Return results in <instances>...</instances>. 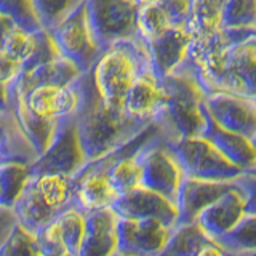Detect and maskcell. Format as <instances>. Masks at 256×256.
Returning a JSON list of instances; mask_svg holds the SVG:
<instances>
[{
    "instance_id": "obj_23",
    "label": "cell",
    "mask_w": 256,
    "mask_h": 256,
    "mask_svg": "<svg viewBox=\"0 0 256 256\" xmlns=\"http://www.w3.org/2000/svg\"><path fill=\"white\" fill-rule=\"evenodd\" d=\"M190 0H158L140 5L138 34L142 42L156 38L168 29L189 21Z\"/></svg>"
},
{
    "instance_id": "obj_29",
    "label": "cell",
    "mask_w": 256,
    "mask_h": 256,
    "mask_svg": "<svg viewBox=\"0 0 256 256\" xmlns=\"http://www.w3.org/2000/svg\"><path fill=\"white\" fill-rule=\"evenodd\" d=\"M224 26L234 38L256 34V0H226Z\"/></svg>"
},
{
    "instance_id": "obj_7",
    "label": "cell",
    "mask_w": 256,
    "mask_h": 256,
    "mask_svg": "<svg viewBox=\"0 0 256 256\" xmlns=\"http://www.w3.org/2000/svg\"><path fill=\"white\" fill-rule=\"evenodd\" d=\"M141 170L142 188L158 192L176 204L186 173L172 142L164 140L158 130L141 149Z\"/></svg>"
},
{
    "instance_id": "obj_1",
    "label": "cell",
    "mask_w": 256,
    "mask_h": 256,
    "mask_svg": "<svg viewBox=\"0 0 256 256\" xmlns=\"http://www.w3.org/2000/svg\"><path fill=\"white\" fill-rule=\"evenodd\" d=\"M78 88L80 108L76 122L88 162L118 150L152 126L130 117L125 110L110 108L96 90L90 70L78 78Z\"/></svg>"
},
{
    "instance_id": "obj_44",
    "label": "cell",
    "mask_w": 256,
    "mask_h": 256,
    "mask_svg": "<svg viewBox=\"0 0 256 256\" xmlns=\"http://www.w3.org/2000/svg\"><path fill=\"white\" fill-rule=\"evenodd\" d=\"M253 173H254V174H256V168H254V172H253Z\"/></svg>"
},
{
    "instance_id": "obj_4",
    "label": "cell",
    "mask_w": 256,
    "mask_h": 256,
    "mask_svg": "<svg viewBox=\"0 0 256 256\" xmlns=\"http://www.w3.org/2000/svg\"><path fill=\"white\" fill-rule=\"evenodd\" d=\"M197 72L206 92L222 90L256 100V34L229 40Z\"/></svg>"
},
{
    "instance_id": "obj_18",
    "label": "cell",
    "mask_w": 256,
    "mask_h": 256,
    "mask_svg": "<svg viewBox=\"0 0 256 256\" xmlns=\"http://www.w3.org/2000/svg\"><path fill=\"white\" fill-rule=\"evenodd\" d=\"M148 46L152 69L162 78L172 74L184 62L189 61L190 52V32L189 22L180 24L168 29L156 38L144 42Z\"/></svg>"
},
{
    "instance_id": "obj_22",
    "label": "cell",
    "mask_w": 256,
    "mask_h": 256,
    "mask_svg": "<svg viewBox=\"0 0 256 256\" xmlns=\"http://www.w3.org/2000/svg\"><path fill=\"white\" fill-rule=\"evenodd\" d=\"M118 218L112 206L86 213L78 256H114L118 252Z\"/></svg>"
},
{
    "instance_id": "obj_16",
    "label": "cell",
    "mask_w": 256,
    "mask_h": 256,
    "mask_svg": "<svg viewBox=\"0 0 256 256\" xmlns=\"http://www.w3.org/2000/svg\"><path fill=\"white\" fill-rule=\"evenodd\" d=\"M74 205L85 213L110 208L120 196L109 178L104 157L88 162L74 176Z\"/></svg>"
},
{
    "instance_id": "obj_35",
    "label": "cell",
    "mask_w": 256,
    "mask_h": 256,
    "mask_svg": "<svg viewBox=\"0 0 256 256\" xmlns=\"http://www.w3.org/2000/svg\"><path fill=\"white\" fill-rule=\"evenodd\" d=\"M24 66L13 54L0 48V85L12 86L22 74Z\"/></svg>"
},
{
    "instance_id": "obj_8",
    "label": "cell",
    "mask_w": 256,
    "mask_h": 256,
    "mask_svg": "<svg viewBox=\"0 0 256 256\" xmlns=\"http://www.w3.org/2000/svg\"><path fill=\"white\" fill-rule=\"evenodd\" d=\"M178 154L184 173L189 178L206 181H236L245 174L242 168L222 154L205 134L182 138L172 142Z\"/></svg>"
},
{
    "instance_id": "obj_39",
    "label": "cell",
    "mask_w": 256,
    "mask_h": 256,
    "mask_svg": "<svg viewBox=\"0 0 256 256\" xmlns=\"http://www.w3.org/2000/svg\"><path fill=\"white\" fill-rule=\"evenodd\" d=\"M13 108V90L12 86L0 85V110H8Z\"/></svg>"
},
{
    "instance_id": "obj_25",
    "label": "cell",
    "mask_w": 256,
    "mask_h": 256,
    "mask_svg": "<svg viewBox=\"0 0 256 256\" xmlns=\"http://www.w3.org/2000/svg\"><path fill=\"white\" fill-rule=\"evenodd\" d=\"M85 72L80 70L70 60L64 56H56V58L46 61L44 64H38L36 68H30L22 70L21 77L16 80L14 86L20 93H26L30 88L37 85H46V84H61L69 85L76 84Z\"/></svg>"
},
{
    "instance_id": "obj_24",
    "label": "cell",
    "mask_w": 256,
    "mask_h": 256,
    "mask_svg": "<svg viewBox=\"0 0 256 256\" xmlns=\"http://www.w3.org/2000/svg\"><path fill=\"white\" fill-rule=\"evenodd\" d=\"M205 136L226 156L232 164L245 173H253L256 168V140L245 134L226 130L208 117Z\"/></svg>"
},
{
    "instance_id": "obj_30",
    "label": "cell",
    "mask_w": 256,
    "mask_h": 256,
    "mask_svg": "<svg viewBox=\"0 0 256 256\" xmlns=\"http://www.w3.org/2000/svg\"><path fill=\"white\" fill-rule=\"evenodd\" d=\"M30 176L29 165H0V206L13 208Z\"/></svg>"
},
{
    "instance_id": "obj_11",
    "label": "cell",
    "mask_w": 256,
    "mask_h": 256,
    "mask_svg": "<svg viewBox=\"0 0 256 256\" xmlns=\"http://www.w3.org/2000/svg\"><path fill=\"white\" fill-rule=\"evenodd\" d=\"M86 164L88 160L80 141L76 117H72L61 124L50 148L29 165V172L30 174L54 173L74 178Z\"/></svg>"
},
{
    "instance_id": "obj_28",
    "label": "cell",
    "mask_w": 256,
    "mask_h": 256,
    "mask_svg": "<svg viewBox=\"0 0 256 256\" xmlns=\"http://www.w3.org/2000/svg\"><path fill=\"white\" fill-rule=\"evenodd\" d=\"M213 237L208 236L198 221L180 224L173 229L165 250L158 256H197L202 246Z\"/></svg>"
},
{
    "instance_id": "obj_37",
    "label": "cell",
    "mask_w": 256,
    "mask_h": 256,
    "mask_svg": "<svg viewBox=\"0 0 256 256\" xmlns=\"http://www.w3.org/2000/svg\"><path fill=\"white\" fill-rule=\"evenodd\" d=\"M16 214L13 208H6V206H0V246L6 240V237L10 236V232L16 226Z\"/></svg>"
},
{
    "instance_id": "obj_3",
    "label": "cell",
    "mask_w": 256,
    "mask_h": 256,
    "mask_svg": "<svg viewBox=\"0 0 256 256\" xmlns=\"http://www.w3.org/2000/svg\"><path fill=\"white\" fill-rule=\"evenodd\" d=\"M152 66L141 37L120 40L104 48L90 69L93 84L110 108L124 110L128 92L144 70Z\"/></svg>"
},
{
    "instance_id": "obj_2",
    "label": "cell",
    "mask_w": 256,
    "mask_h": 256,
    "mask_svg": "<svg viewBox=\"0 0 256 256\" xmlns=\"http://www.w3.org/2000/svg\"><path fill=\"white\" fill-rule=\"evenodd\" d=\"M165 100L154 124L164 140L176 142L182 138L205 134L208 114L205 109L206 90L190 61L172 74L162 77Z\"/></svg>"
},
{
    "instance_id": "obj_42",
    "label": "cell",
    "mask_w": 256,
    "mask_h": 256,
    "mask_svg": "<svg viewBox=\"0 0 256 256\" xmlns=\"http://www.w3.org/2000/svg\"><path fill=\"white\" fill-rule=\"evenodd\" d=\"M140 5H144V4H154V2H158V0H136Z\"/></svg>"
},
{
    "instance_id": "obj_17",
    "label": "cell",
    "mask_w": 256,
    "mask_h": 256,
    "mask_svg": "<svg viewBox=\"0 0 256 256\" xmlns=\"http://www.w3.org/2000/svg\"><path fill=\"white\" fill-rule=\"evenodd\" d=\"M112 208L117 212L120 218L130 220H144L154 218L166 224L168 228L174 229L178 226V205L172 202L165 196L154 192L148 188H134L125 194L118 196Z\"/></svg>"
},
{
    "instance_id": "obj_31",
    "label": "cell",
    "mask_w": 256,
    "mask_h": 256,
    "mask_svg": "<svg viewBox=\"0 0 256 256\" xmlns=\"http://www.w3.org/2000/svg\"><path fill=\"white\" fill-rule=\"evenodd\" d=\"M214 240L226 252L256 250V214H245L234 229Z\"/></svg>"
},
{
    "instance_id": "obj_27",
    "label": "cell",
    "mask_w": 256,
    "mask_h": 256,
    "mask_svg": "<svg viewBox=\"0 0 256 256\" xmlns=\"http://www.w3.org/2000/svg\"><path fill=\"white\" fill-rule=\"evenodd\" d=\"M12 90H13V114L16 120H18L22 133L26 134V138L29 140L30 146L34 148L37 157L42 156L44 152L50 148V144L53 142L62 122H52V120H45L42 117L36 116L34 112L26 106L22 96L16 92L13 86H12Z\"/></svg>"
},
{
    "instance_id": "obj_26",
    "label": "cell",
    "mask_w": 256,
    "mask_h": 256,
    "mask_svg": "<svg viewBox=\"0 0 256 256\" xmlns=\"http://www.w3.org/2000/svg\"><path fill=\"white\" fill-rule=\"evenodd\" d=\"M37 154L13 114V108L0 110V165H32Z\"/></svg>"
},
{
    "instance_id": "obj_9",
    "label": "cell",
    "mask_w": 256,
    "mask_h": 256,
    "mask_svg": "<svg viewBox=\"0 0 256 256\" xmlns=\"http://www.w3.org/2000/svg\"><path fill=\"white\" fill-rule=\"evenodd\" d=\"M85 6L93 34L102 50L120 40L140 37V4L136 0H85Z\"/></svg>"
},
{
    "instance_id": "obj_13",
    "label": "cell",
    "mask_w": 256,
    "mask_h": 256,
    "mask_svg": "<svg viewBox=\"0 0 256 256\" xmlns=\"http://www.w3.org/2000/svg\"><path fill=\"white\" fill-rule=\"evenodd\" d=\"M86 226V213L76 205L48 222L38 232V244L44 256H78Z\"/></svg>"
},
{
    "instance_id": "obj_15",
    "label": "cell",
    "mask_w": 256,
    "mask_h": 256,
    "mask_svg": "<svg viewBox=\"0 0 256 256\" xmlns=\"http://www.w3.org/2000/svg\"><path fill=\"white\" fill-rule=\"evenodd\" d=\"M173 229L154 218H118V252L126 256H158Z\"/></svg>"
},
{
    "instance_id": "obj_20",
    "label": "cell",
    "mask_w": 256,
    "mask_h": 256,
    "mask_svg": "<svg viewBox=\"0 0 256 256\" xmlns=\"http://www.w3.org/2000/svg\"><path fill=\"white\" fill-rule=\"evenodd\" d=\"M234 186L236 181H206L186 176L178 192V198H176L180 212L178 226L197 221L205 208L214 204Z\"/></svg>"
},
{
    "instance_id": "obj_14",
    "label": "cell",
    "mask_w": 256,
    "mask_h": 256,
    "mask_svg": "<svg viewBox=\"0 0 256 256\" xmlns=\"http://www.w3.org/2000/svg\"><path fill=\"white\" fill-rule=\"evenodd\" d=\"M20 94L22 96L26 106L36 116L45 120H52V122H64V120L76 117L80 108L78 80L76 84H69V85H61V84L37 85L28 90L26 93H20Z\"/></svg>"
},
{
    "instance_id": "obj_12",
    "label": "cell",
    "mask_w": 256,
    "mask_h": 256,
    "mask_svg": "<svg viewBox=\"0 0 256 256\" xmlns=\"http://www.w3.org/2000/svg\"><path fill=\"white\" fill-rule=\"evenodd\" d=\"M206 114L226 130L256 140V100L230 92H206Z\"/></svg>"
},
{
    "instance_id": "obj_10",
    "label": "cell",
    "mask_w": 256,
    "mask_h": 256,
    "mask_svg": "<svg viewBox=\"0 0 256 256\" xmlns=\"http://www.w3.org/2000/svg\"><path fill=\"white\" fill-rule=\"evenodd\" d=\"M48 32L58 46L60 54L70 60L82 72L90 70L102 52L93 34L85 2Z\"/></svg>"
},
{
    "instance_id": "obj_41",
    "label": "cell",
    "mask_w": 256,
    "mask_h": 256,
    "mask_svg": "<svg viewBox=\"0 0 256 256\" xmlns=\"http://www.w3.org/2000/svg\"><path fill=\"white\" fill-rule=\"evenodd\" d=\"M228 256H256V250H246V252H228Z\"/></svg>"
},
{
    "instance_id": "obj_19",
    "label": "cell",
    "mask_w": 256,
    "mask_h": 256,
    "mask_svg": "<svg viewBox=\"0 0 256 256\" xmlns=\"http://www.w3.org/2000/svg\"><path fill=\"white\" fill-rule=\"evenodd\" d=\"M164 100L165 90L162 78L150 66L142 72L132 86V90L128 92L124 102V110L142 124L154 125L162 112Z\"/></svg>"
},
{
    "instance_id": "obj_5",
    "label": "cell",
    "mask_w": 256,
    "mask_h": 256,
    "mask_svg": "<svg viewBox=\"0 0 256 256\" xmlns=\"http://www.w3.org/2000/svg\"><path fill=\"white\" fill-rule=\"evenodd\" d=\"M74 178L66 174H30L13 205L16 220L28 230L38 234L48 222L74 205Z\"/></svg>"
},
{
    "instance_id": "obj_38",
    "label": "cell",
    "mask_w": 256,
    "mask_h": 256,
    "mask_svg": "<svg viewBox=\"0 0 256 256\" xmlns=\"http://www.w3.org/2000/svg\"><path fill=\"white\" fill-rule=\"evenodd\" d=\"M197 256H228V252L214 238H212L210 242H206L202 246V250L198 252Z\"/></svg>"
},
{
    "instance_id": "obj_34",
    "label": "cell",
    "mask_w": 256,
    "mask_h": 256,
    "mask_svg": "<svg viewBox=\"0 0 256 256\" xmlns=\"http://www.w3.org/2000/svg\"><path fill=\"white\" fill-rule=\"evenodd\" d=\"M0 14L24 29H42L34 0H0Z\"/></svg>"
},
{
    "instance_id": "obj_21",
    "label": "cell",
    "mask_w": 256,
    "mask_h": 256,
    "mask_svg": "<svg viewBox=\"0 0 256 256\" xmlns=\"http://www.w3.org/2000/svg\"><path fill=\"white\" fill-rule=\"evenodd\" d=\"M246 214V196L236 180V186L200 213L198 222L213 238L228 234Z\"/></svg>"
},
{
    "instance_id": "obj_33",
    "label": "cell",
    "mask_w": 256,
    "mask_h": 256,
    "mask_svg": "<svg viewBox=\"0 0 256 256\" xmlns=\"http://www.w3.org/2000/svg\"><path fill=\"white\" fill-rule=\"evenodd\" d=\"M84 2L85 0H34V6L40 26L52 30Z\"/></svg>"
},
{
    "instance_id": "obj_43",
    "label": "cell",
    "mask_w": 256,
    "mask_h": 256,
    "mask_svg": "<svg viewBox=\"0 0 256 256\" xmlns=\"http://www.w3.org/2000/svg\"><path fill=\"white\" fill-rule=\"evenodd\" d=\"M114 256H126V254H122V253H116Z\"/></svg>"
},
{
    "instance_id": "obj_6",
    "label": "cell",
    "mask_w": 256,
    "mask_h": 256,
    "mask_svg": "<svg viewBox=\"0 0 256 256\" xmlns=\"http://www.w3.org/2000/svg\"><path fill=\"white\" fill-rule=\"evenodd\" d=\"M226 0H190L189 32L190 52L189 61L196 69H200L213 52L236 40L224 26Z\"/></svg>"
},
{
    "instance_id": "obj_40",
    "label": "cell",
    "mask_w": 256,
    "mask_h": 256,
    "mask_svg": "<svg viewBox=\"0 0 256 256\" xmlns=\"http://www.w3.org/2000/svg\"><path fill=\"white\" fill-rule=\"evenodd\" d=\"M14 26V24L10 21V20H6L5 16L0 14V48L4 46V42H5V37L8 36V32H10V29Z\"/></svg>"
},
{
    "instance_id": "obj_32",
    "label": "cell",
    "mask_w": 256,
    "mask_h": 256,
    "mask_svg": "<svg viewBox=\"0 0 256 256\" xmlns=\"http://www.w3.org/2000/svg\"><path fill=\"white\" fill-rule=\"evenodd\" d=\"M0 256H44L40 250L38 237L28 230L20 222L10 232V236L0 246Z\"/></svg>"
},
{
    "instance_id": "obj_36",
    "label": "cell",
    "mask_w": 256,
    "mask_h": 256,
    "mask_svg": "<svg viewBox=\"0 0 256 256\" xmlns=\"http://www.w3.org/2000/svg\"><path fill=\"white\" fill-rule=\"evenodd\" d=\"M246 196V214H256V174L245 173L237 180Z\"/></svg>"
}]
</instances>
